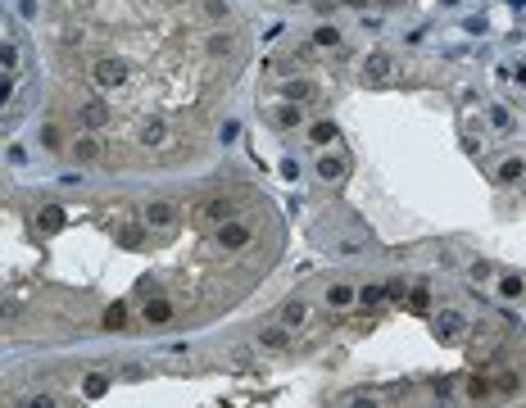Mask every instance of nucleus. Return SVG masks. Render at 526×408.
Listing matches in <instances>:
<instances>
[{"label": "nucleus", "instance_id": "nucleus-1", "mask_svg": "<svg viewBox=\"0 0 526 408\" xmlns=\"http://www.w3.org/2000/svg\"><path fill=\"white\" fill-rule=\"evenodd\" d=\"M304 318H309V308H304L300 299H291V304H286V322H304Z\"/></svg>", "mask_w": 526, "mask_h": 408}, {"label": "nucleus", "instance_id": "nucleus-2", "mask_svg": "<svg viewBox=\"0 0 526 408\" xmlns=\"http://www.w3.org/2000/svg\"><path fill=\"white\" fill-rule=\"evenodd\" d=\"M14 408H55V404H50V395H27V400H18Z\"/></svg>", "mask_w": 526, "mask_h": 408}, {"label": "nucleus", "instance_id": "nucleus-3", "mask_svg": "<svg viewBox=\"0 0 526 408\" xmlns=\"http://www.w3.org/2000/svg\"><path fill=\"white\" fill-rule=\"evenodd\" d=\"M327 299H331V304H349L354 290H349V286H331V290H327Z\"/></svg>", "mask_w": 526, "mask_h": 408}, {"label": "nucleus", "instance_id": "nucleus-4", "mask_svg": "<svg viewBox=\"0 0 526 408\" xmlns=\"http://www.w3.org/2000/svg\"><path fill=\"white\" fill-rule=\"evenodd\" d=\"M386 68H390L386 55H372V60H368V73H372V77H386Z\"/></svg>", "mask_w": 526, "mask_h": 408}, {"label": "nucleus", "instance_id": "nucleus-5", "mask_svg": "<svg viewBox=\"0 0 526 408\" xmlns=\"http://www.w3.org/2000/svg\"><path fill=\"white\" fill-rule=\"evenodd\" d=\"M263 345L268 349H286V332H263Z\"/></svg>", "mask_w": 526, "mask_h": 408}]
</instances>
